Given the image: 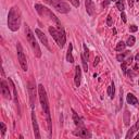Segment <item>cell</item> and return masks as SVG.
<instances>
[{"instance_id": "b9f144b4", "label": "cell", "mask_w": 139, "mask_h": 139, "mask_svg": "<svg viewBox=\"0 0 139 139\" xmlns=\"http://www.w3.org/2000/svg\"><path fill=\"white\" fill-rule=\"evenodd\" d=\"M138 85H139V80H138Z\"/></svg>"}, {"instance_id": "52a82bcc", "label": "cell", "mask_w": 139, "mask_h": 139, "mask_svg": "<svg viewBox=\"0 0 139 139\" xmlns=\"http://www.w3.org/2000/svg\"><path fill=\"white\" fill-rule=\"evenodd\" d=\"M16 50H18V60L20 62V65L22 70H23L24 72L27 71V61H26V57L24 54V51H23V48H22V45L20 42L16 43Z\"/></svg>"}, {"instance_id": "603a6c76", "label": "cell", "mask_w": 139, "mask_h": 139, "mask_svg": "<svg viewBox=\"0 0 139 139\" xmlns=\"http://www.w3.org/2000/svg\"><path fill=\"white\" fill-rule=\"evenodd\" d=\"M9 82H10V84L13 86V91H14V101H15V104L18 105V108H19V100H18V92H16V88H15V86H14V84H13V82L11 79H9ZM20 110V109H19Z\"/></svg>"}, {"instance_id": "44dd1931", "label": "cell", "mask_w": 139, "mask_h": 139, "mask_svg": "<svg viewBox=\"0 0 139 139\" xmlns=\"http://www.w3.org/2000/svg\"><path fill=\"white\" fill-rule=\"evenodd\" d=\"M125 47H126V43L124 42V41H119L118 42V45H116V48H115V50L118 51V52H122V51L125 49Z\"/></svg>"}, {"instance_id": "5b68a950", "label": "cell", "mask_w": 139, "mask_h": 139, "mask_svg": "<svg viewBox=\"0 0 139 139\" xmlns=\"http://www.w3.org/2000/svg\"><path fill=\"white\" fill-rule=\"evenodd\" d=\"M35 9H36V11H37L38 13H39V15L40 16H42V18H48V19H50L51 21H53L54 23L57 24V26L58 27H60L61 26V23H60V21L58 20V18L54 15V14L51 12L49 9H47L46 7H43V5H41V4H35Z\"/></svg>"}, {"instance_id": "484cf974", "label": "cell", "mask_w": 139, "mask_h": 139, "mask_svg": "<svg viewBox=\"0 0 139 139\" xmlns=\"http://www.w3.org/2000/svg\"><path fill=\"white\" fill-rule=\"evenodd\" d=\"M122 71H123L124 74H127V62L126 61L122 62Z\"/></svg>"}, {"instance_id": "ba28073f", "label": "cell", "mask_w": 139, "mask_h": 139, "mask_svg": "<svg viewBox=\"0 0 139 139\" xmlns=\"http://www.w3.org/2000/svg\"><path fill=\"white\" fill-rule=\"evenodd\" d=\"M74 134L75 136H78L80 138H91V134L89 130H87V128H85V126L82 127H78V129L74 130Z\"/></svg>"}, {"instance_id": "30bf717a", "label": "cell", "mask_w": 139, "mask_h": 139, "mask_svg": "<svg viewBox=\"0 0 139 139\" xmlns=\"http://www.w3.org/2000/svg\"><path fill=\"white\" fill-rule=\"evenodd\" d=\"M32 122H33V128H34V135L35 138L40 139V134H39V127H38V124H37V120H36V115L34 110L32 111Z\"/></svg>"}, {"instance_id": "8992f818", "label": "cell", "mask_w": 139, "mask_h": 139, "mask_svg": "<svg viewBox=\"0 0 139 139\" xmlns=\"http://www.w3.org/2000/svg\"><path fill=\"white\" fill-rule=\"evenodd\" d=\"M43 1H45L46 3H48L49 5L53 7L57 11H59L61 13H68L71 10L70 5L66 2L62 1V0H43Z\"/></svg>"}, {"instance_id": "f1b7e54d", "label": "cell", "mask_w": 139, "mask_h": 139, "mask_svg": "<svg viewBox=\"0 0 139 139\" xmlns=\"http://www.w3.org/2000/svg\"><path fill=\"white\" fill-rule=\"evenodd\" d=\"M69 1L75 7V8H78L79 7V0H69Z\"/></svg>"}, {"instance_id": "9a60e30c", "label": "cell", "mask_w": 139, "mask_h": 139, "mask_svg": "<svg viewBox=\"0 0 139 139\" xmlns=\"http://www.w3.org/2000/svg\"><path fill=\"white\" fill-rule=\"evenodd\" d=\"M72 113H73V121H74V124L77 126V127H82L84 126V123L82 121V119L78 116V114L74 111V110H72Z\"/></svg>"}, {"instance_id": "9c48e42d", "label": "cell", "mask_w": 139, "mask_h": 139, "mask_svg": "<svg viewBox=\"0 0 139 139\" xmlns=\"http://www.w3.org/2000/svg\"><path fill=\"white\" fill-rule=\"evenodd\" d=\"M35 33H36V35L38 36V38L40 39V41L43 43V46H45L49 51H51V48H50V46H49L48 39H47V37H46V35L43 34V32H41L39 28H36V30H35Z\"/></svg>"}, {"instance_id": "2e32d148", "label": "cell", "mask_w": 139, "mask_h": 139, "mask_svg": "<svg viewBox=\"0 0 139 139\" xmlns=\"http://www.w3.org/2000/svg\"><path fill=\"white\" fill-rule=\"evenodd\" d=\"M126 100H127V103L128 104H131V105H138V103H139V101H138V99L134 96L133 93H128L127 94V97H126Z\"/></svg>"}, {"instance_id": "4fadbf2b", "label": "cell", "mask_w": 139, "mask_h": 139, "mask_svg": "<svg viewBox=\"0 0 139 139\" xmlns=\"http://www.w3.org/2000/svg\"><path fill=\"white\" fill-rule=\"evenodd\" d=\"M80 80H82V69H80L79 65H77L75 68V76H74V82L76 87L80 86Z\"/></svg>"}, {"instance_id": "8fae6325", "label": "cell", "mask_w": 139, "mask_h": 139, "mask_svg": "<svg viewBox=\"0 0 139 139\" xmlns=\"http://www.w3.org/2000/svg\"><path fill=\"white\" fill-rule=\"evenodd\" d=\"M85 7H86L87 13H88L90 16H92L93 14H94V11H96L93 1H92V0H85Z\"/></svg>"}, {"instance_id": "836d02e7", "label": "cell", "mask_w": 139, "mask_h": 139, "mask_svg": "<svg viewBox=\"0 0 139 139\" xmlns=\"http://www.w3.org/2000/svg\"><path fill=\"white\" fill-rule=\"evenodd\" d=\"M121 18H122V20H123V22L124 23H126V15H125V13H124V11H122V14H121Z\"/></svg>"}, {"instance_id": "4dcf8cb0", "label": "cell", "mask_w": 139, "mask_h": 139, "mask_svg": "<svg viewBox=\"0 0 139 139\" xmlns=\"http://www.w3.org/2000/svg\"><path fill=\"white\" fill-rule=\"evenodd\" d=\"M0 125H1V134H2V136H4L5 130H7V127H5V125H4V123H1Z\"/></svg>"}, {"instance_id": "ac0fdd59", "label": "cell", "mask_w": 139, "mask_h": 139, "mask_svg": "<svg viewBox=\"0 0 139 139\" xmlns=\"http://www.w3.org/2000/svg\"><path fill=\"white\" fill-rule=\"evenodd\" d=\"M129 51H124L123 53H119L118 55H116V59H118V61L120 62H123L124 60H125V58L126 57H129Z\"/></svg>"}, {"instance_id": "d4e9b609", "label": "cell", "mask_w": 139, "mask_h": 139, "mask_svg": "<svg viewBox=\"0 0 139 139\" xmlns=\"http://www.w3.org/2000/svg\"><path fill=\"white\" fill-rule=\"evenodd\" d=\"M124 121H125V125H129V112L128 110H125V113H124Z\"/></svg>"}, {"instance_id": "60d3db41", "label": "cell", "mask_w": 139, "mask_h": 139, "mask_svg": "<svg viewBox=\"0 0 139 139\" xmlns=\"http://www.w3.org/2000/svg\"><path fill=\"white\" fill-rule=\"evenodd\" d=\"M136 1H137V2H139V0H136Z\"/></svg>"}, {"instance_id": "f35d334b", "label": "cell", "mask_w": 139, "mask_h": 139, "mask_svg": "<svg viewBox=\"0 0 139 139\" xmlns=\"http://www.w3.org/2000/svg\"><path fill=\"white\" fill-rule=\"evenodd\" d=\"M135 138H139V133H138V134H137V135L135 136Z\"/></svg>"}, {"instance_id": "7c38bea8", "label": "cell", "mask_w": 139, "mask_h": 139, "mask_svg": "<svg viewBox=\"0 0 139 139\" xmlns=\"http://www.w3.org/2000/svg\"><path fill=\"white\" fill-rule=\"evenodd\" d=\"M1 93L5 99H11L10 96V90H9V86L5 83V80H1Z\"/></svg>"}, {"instance_id": "277c9868", "label": "cell", "mask_w": 139, "mask_h": 139, "mask_svg": "<svg viewBox=\"0 0 139 139\" xmlns=\"http://www.w3.org/2000/svg\"><path fill=\"white\" fill-rule=\"evenodd\" d=\"M25 35H26V39H27L28 43L31 45V47H32V49L34 51L35 57L40 58L41 57V50L39 48V45L37 43V40H36V38H35V35L33 34L32 30L27 24H25Z\"/></svg>"}, {"instance_id": "4316f807", "label": "cell", "mask_w": 139, "mask_h": 139, "mask_svg": "<svg viewBox=\"0 0 139 139\" xmlns=\"http://www.w3.org/2000/svg\"><path fill=\"white\" fill-rule=\"evenodd\" d=\"M83 49H84V55L87 58V59H89V53H88V48H87V46H86V43H84L83 45Z\"/></svg>"}, {"instance_id": "d6a6232c", "label": "cell", "mask_w": 139, "mask_h": 139, "mask_svg": "<svg viewBox=\"0 0 139 139\" xmlns=\"http://www.w3.org/2000/svg\"><path fill=\"white\" fill-rule=\"evenodd\" d=\"M133 127H134V130H135V131H139V119H138L137 122H136V125L133 126Z\"/></svg>"}, {"instance_id": "83f0119b", "label": "cell", "mask_w": 139, "mask_h": 139, "mask_svg": "<svg viewBox=\"0 0 139 139\" xmlns=\"http://www.w3.org/2000/svg\"><path fill=\"white\" fill-rule=\"evenodd\" d=\"M134 127H130V129L128 130V133H127V135H126V139H129V138H131L133 137V135H134Z\"/></svg>"}, {"instance_id": "f546056e", "label": "cell", "mask_w": 139, "mask_h": 139, "mask_svg": "<svg viewBox=\"0 0 139 139\" xmlns=\"http://www.w3.org/2000/svg\"><path fill=\"white\" fill-rule=\"evenodd\" d=\"M129 31H130L131 33H135V32L138 31V27H137L136 25H130V26H129Z\"/></svg>"}, {"instance_id": "ffe728a7", "label": "cell", "mask_w": 139, "mask_h": 139, "mask_svg": "<svg viewBox=\"0 0 139 139\" xmlns=\"http://www.w3.org/2000/svg\"><path fill=\"white\" fill-rule=\"evenodd\" d=\"M80 58H82V63H83V68H84V71L87 73L88 72V59L84 55V53H82V55H80Z\"/></svg>"}, {"instance_id": "ab89813d", "label": "cell", "mask_w": 139, "mask_h": 139, "mask_svg": "<svg viewBox=\"0 0 139 139\" xmlns=\"http://www.w3.org/2000/svg\"><path fill=\"white\" fill-rule=\"evenodd\" d=\"M111 1H118V0H111Z\"/></svg>"}, {"instance_id": "6da1fadb", "label": "cell", "mask_w": 139, "mask_h": 139, "mask_svg": "<svg viewBox=\"0 0 139 139\" xmlns=\"http://www.w3.org/2000/svg\"><path fill=\"white\" fill-rule=\"evenodd\" d=\"M38 96H39V101L41 108L43 110V113L46 115V120L48 124V131H49V136H51V131H52V125H51V118H50V109H49V101L47 97V92L43 88V86L41 84L38 85Z\"/></svg>"}, {"instance_id": "74e56055", "label": "cell", "mask_w": 139, "mask_h": 139, "mask_svg": "<svg viewBox=\"0 0 139 139\" xmlns=\"http://www.w3.org/2000/svg\"><path fill=\"white\" fill-rule=\"evenodd\" d=\"M135 61H139V52L135 55Z\"/></svg>"}, {"instance_id": "1f68e13d", "label": "cell", "mask_w": 139, "mask_h": 139, "mask_svg": "<svg viewBox=\"0 0 139 139\" xmlns=\"http://www.w3.org/2000/svg\"><path fill=\"white\" fill-rule=\"evenodd\" d=\"M107 25H108V26H111V25H112V16H111V15H108Z\"/></svg>"}, {"instance_id": "7402d4cb", "label": "cell", "mask_w": 139, "mask_h": 139, "mask_svg": "<svg viewBox=\"0 0 139 139\" xmlns=\"http://www.w3.org/2000/svg\"><path fill=\"white\" fill-rule=\"evenodd\" d=\"M116 8L120 11L125 10V0H118V1H116Z\"/></svg>"}, {"instance_id": "7a4b0ae2", "label": "cell", "mask_w": 139, "mask_h": 139, "mask_svg": "<svg viewBox=\"0 0 139 139\" xmlns=\"http://www.w3.org/2000/svg\"><path fill=\"white\" fill-rule=\"evenodd\" d=\"M21 26V11L18 7H12L8 14V27L12 32H16Z\"/></svg>"}, {"instance_id": "5bb4252c", "label": "cell", "mask_w": 139, "mask_h": 139, "mask_svg": "<svg viewBox=\"0 0 139 139\" xmlns=\"http://www.w3.org/2000/svg\"><path fill=\"white\" fill-rule=\"evenodd\" d=\"M28 91H30V96H31V103H32V108L34 109V102H35V93H36V90H35V86L33 85V82L31 80L28 83Z\"/></svg>"}, {"instance_id": "e575fe53", "label": "cell", "mask_w": 139, "mask_h": 139, "mask_svg": "<svg viewBox=\"0 0 139 139\" xmlns=\"http://www.w3.org/2000/svg\"><path fill=\"white\" fill-rule=\"evenodd\" d=\"M99 60H100V58H99V57H97L96 59H94V62H93V66H96V65H98V63H99Z\"/></svg>"}, {"instance_id": "d6986e66", "label": "cell", "mask_w": 139, "mask_h": 139, "mask_svg": "<svg viewBox=\"0 0 139 139\" xmlns=\"http://www.w3.org/2000/svg\"><path fill=\"white\" fill-rule=\"evenodd\" d=\"M114 93H115V86H114V83L112 82L111 85H110V87L108 88V94L110 96V98L113 99L114 98Z\"/></svg>"}, {"instance_id": "e0dca14e", "label": "cell", "mask_w": 139, "mask_h": 139, "mask_svg": "<svg viewBox=\"0 0 139 139\" xmlns=\"http://www.w3.org/2000/svg\"><path fill=\"white\" fill-rule=\"evenodd\" d=\"M72 50H73V45L70 42L68 52H66V61L70 62V63H74V58H73V55H72Z\"/></svg>"}, {"instance_id": "cb8c5ba5", "label": "cell", "mask_w": 139, "mask_h": 139, "mask_svg": "<svg viewBox=\"0 0 139 139\" xmlns=\"http://www.w3.org/2000/svg\"><path fill=\"white\" fill-rule=\"evenodd\" d=\"M135 41H136V39H135V37H134V36H130V37L127 39L126 46H128V47H133V46L135 45Z\"/></svg>"}, {"instance_id": "8d00e7d4", "label": "cell", "mask_w": 139, "mask_h": 139, "mask_svg": "<svg viewBox=\"0 0 139 139\" xmlns=\"http://www.w3.org/2000/svg\"><path fill=\"white\" fill-rule=\"evenodd\" d=\"M127 1H128L129 7H133V5H134V0H127Z\"/></svg>"}, {"instance_id": "d590c367", "label": "cell", "mask_w": 139, "mask_h": 139, "mask_svg": "<svg viewBox=\"0 0 139 139\" xmlns=\"http://www.w3.org/2000/svg\"><path fill=\"white\" fill-rule=\"evenodd\" d=\"M109 3H110V0H105V1H104L103 3H102V7H107Z\"/></svg>"}, {"instance_id": "3957f363", "label": "cell", "mask_w": 139, "mask_h": 139, "mask_svg": "<svg viewBox=\"0 0 139 139\" xmlns=\"http://www.w3.org/2000/svg\"><path fill=\"white\" fill-rule=\"evenodd\" d=\"M49 33L52 36V38L55 40V42L58 43V46L63 48L65 45V41H66V35H65V31L62 26L60 27H53V26H49Z\"/></svg>"}]
</instances>
